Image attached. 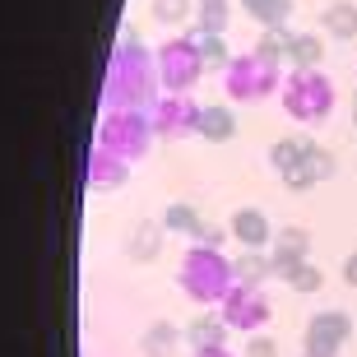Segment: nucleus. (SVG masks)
Here are the masks:
<instances>
[{
	"instance_id": "obj_14",
	"label": "nucleus",
	"mask_w": 357,
	"mask_h": 357,
	"mask_svg": "<svg viewBox=\"0 0 357 357\" xmlns=\"http://www.w3.org/2000/svg\"><path fill=\"white\" fill-rule=\"evenodd\" d=\"M158 14H162V19H181V14H185V0H158Z\"/></svg>"
},
{
	"instance_id": "obj_19",
	"label": "nucleus",
	"mask_w": 357,
	"mask_h": 357,
	"mask_svg": "<svg viewBox=\"0 0 357 357\" xmlns=\"http://www.w3.org/2000/svg\"><path fill=\"white\" fill-rule=\"evenodd\" d=\"M246 5H251V10H265V0H246Z\"/></svg>"
},
{
	"instance_id": "obj_18",
	"label": "nucleus",
	"mask_w": 357,
	"mask_h": 357,
	"mask_svg": "<svg viewBox=\"0 0 357 357\" xmlns=\"http://www.w3.org/2000/svg\"><path fill=\"white\" fill-rule=\"evenodd\" d=\"M344 278H348V283H357V255H353V260L344 265Z\"/></svg>"
},
{
	"instance_id": "obj_10",
	"label": "nucleus",
	"mask_w": 357,
	"mask_h": 357,
	"mask_svg": "<svg viewBox=\"0 0 357 357\" xmlns=\"http://www.w3.org/2000/svg\"><path fill=\"white\" fill-rule=\"evenodd\" d=\"M190 339H195V344H199V353H204V348H218V339H223V330H218L213 320H199L195 330H190Z\"/></svg>"
},
{
	"instance_id": "obj_16",
	"label": "nucleus",
	"mask_w": 357,
	"mask_h": 357,
	"mask_svg": "<svg viewBox=\"0 0 357 357\" xmlns=\"http://www.w3.org/2000/svg\"><path fill=\"white\" fill-rule=\"evenodd\" d=\"M167 339H172V330H153V334H149V353H162Z\"/></svg>"
},
{
	"instance_id": "obj_15",
	"label": "nucleus",
	"mask_w": 357,
	"mask_h": 357,
	"mask_svg": "<svg viewBox=\"0 0 357 357\" xmlns=\"http://www.w3.org/2000/svg\"><path fill=\"white\" fill-rule=\"evenodd\" d=\"M167 227H195V218H190V209H172L167 213Z\"/></svg>"
},
{
	"instance_id": "obj_3",
	"label": "nucleus",
	"mask_w": 357,
	"mask_h": 357,
	"mask_svg": "<svg viewBox=\"0 0 357 357\" xmlns=\"http://www.w3.org/2000/svg\"><path fill=\"white\" fill-rule=\"evenodd\" d=\"M227 320L241 325V330H255V325L265 320V302H260L255 292H237V297L227 302Z\"/></svg>"
},
{
	"instance_id": "obj_13",
	"label": "nucleus",
	"mask_w": 357,
	"mask_h": 357,
	"mask_svg": "<svg viewBox=\"0 0 357 357\" xmlns=\"http://www.w3.org/2000/svg\"><path fill=\"white\" fill-rule=\"evenodd\" d=\"M204 24H209V28L223 24V0H204Z\"/></svg>"
},
{
	"instance_id": "obj_1",
	"label": "nucleus",
	"mask_w": 357,
	"mask_h": 357,
	"mask_svg": "<svg viewBox=\"0 0 357 357\" xmlns=\"http://www.w3.org/2000/svg\"><path fill=\"white\" fill-rule=\"evenodd\" d=\"M283 102H288L292 116L316 121L334 107V89H330V79H320V75H297V79L288 84V98H283Z\"/></svg>"
},
{
	"instance_id": "obj_11",
	"label": "nucleus",
	"mask_w": 357,
	"mask_h": 357,
	"mask_svg": "<svg viewBox=\"0 0 357 357\" xmlns=\"http://www.w3.org/2000/svg\"><path fill=\"white\" fill-rule=\"evenodd\" d=\"M288 278H292V288H297V292H311V288L320 283V274H316L311 265H297V269H292Z\"/></svg>"
},
{
	"instance_id": "obj_2",
	"label": "nucleus",
	"mask_w": 357,
	"mask_h": 357,
	"mask_svg": "<svg viewBox=\"0 0 357 357\" xmlns=\"http://www.w3.org/2000/svg\"><path fill=\"white\" fill-rule=\"evenodd\" d=\"M344 334H348V320L339 316V311H330V316H316V320H311V330H306L311 357H334V348L344 344Z\"/></svg>"
},
{
	"instance_id": "obj_6",
	"label": "nucleus",
	"mask_w": 357,
	"mask_h": 357,
	"mask_svg": "<svg viewBox=\"0 0 357 357\" xmlns=\"http://www.w3.org/2000/svg\"><path fill=\"white\" fill-rule=\"evenodd\" d=\"M325 28L334 38H353L357 33V5H330L325 10Z\"/></svg>"
},
{
	"instance_id": "obj_9",
	"label": "nucleus",
	"mask_w": 357,
	"mask_h": 357,
	"mask_svg": "<svg viewBox=\"0 0 357 357\" xmlns=\"http://www.w3.org/2000/svg\"><path fill=\"white\" fill-rule=\"evenodd\" d=\"M288 56H292V61H302V66H311V61L320 56V42L316 38H292L288 42Z\"/></svg>"
},
{
	"instance_id": "obj_20",
	"label": "nucleus",
	"mask_w": 357,
	"mask_h": 357,
	"mask_svg": "<svg viewBox=\"0 0 357 357\" xmlns=\"http://www.w3.org/2000/svg\"><path fill=\"white\" fill-rule=\"evenodd\" d=\"M353 121H357V98H353Z\"/></svg>"
},
{
	"instance_id": "obj_5",
	"label": "nucleus",
	"mask_w": 357,
	"mask_h": 357,
	"mask_svg": "<svg viewBox=\"0 0 357 357\" xmlns=\"http://www.w3.org/2000/svg\"><path fill=\"white\" fill-rule=\"evenodd\" d=\"M232 232H237V237L246 241V246H260V241L269 237V227H265V218H260V213H255V209H241L237 218H232Z\"/></svg>"
},
{
	"instance_id": "obj_17",
	"label": "nucleus",
	"mask_w": 357,
	"mask_h": 357,
	"mask_svg": "<svg viewBox=\"0 0 357 357\" xmlns=\"http://www.w3.org/2000/svg\"><path fill=\"white\" fill-rule=\"evenodd\" d=\"M251 357H274V344H269V339H255V344H251Z\"/></svg>"
},
{
	"instance_id": "obj_4",
	"label": "nucleus",
	"mask_w": 357,
	"mask_h": 357,
	"mask_svg": "<svg viewBox=\"0 0 357 357\" xmlns=\"http://www.w3.org/2000/svg\"><path fill=\"white\" fill-rule=\"evenodd\" d=\"M302 251H306V232H283L278 237V251H274V269H283V274H292V269L302 265Z\"/></svg>"
},
{
	"instance_id": "obj_7",
	"label": "nucleus",
	"mask_w": 357,
	"mask_h": 357,
	"mask_svg": "<svg viewBox=\"0 0 357 357\" xmlns=\"http://www.w3.org/2000/svg\"><path fill=\"white\" fill-rule=\"evenodd\" d=\"M199 130L209 135V139H227V135H232V116H227L223 107H209V112H199Z\"/></svg>"
},
{
	"instance_id": "obj_12",
	"label": "nucleus",
	"mask_w": 357,
	"mask_h": 357,
	"mask_svg": "<svg viewBox=\"0 0 357 357\" xmlns=\"http://www.w3.org/2000/svg\"><path fill=\"white\" fill-rule=\"evenodd\" d=\"M237 274H241V278H260V274H265V260H255V255H246V260L237 265Z\"/></svg>"
},
{
	"instance_id": "obj_8",
	"label": "nucleus",
	"mask_w": 357,
	"mask_h": 357,
	"mask_svg": "<svg viewBox=\"0 0 357 357\" xmlns=\"http://www.w3.org/2000/svg\"><path fill=\"white\" fill-rule=\"evenodd\" d=\"M162 61H167V79H172V84H185L190 75H195V66H185V61H195L185 47H167V52H162Z\"/></svg>"
}]
</instances>
